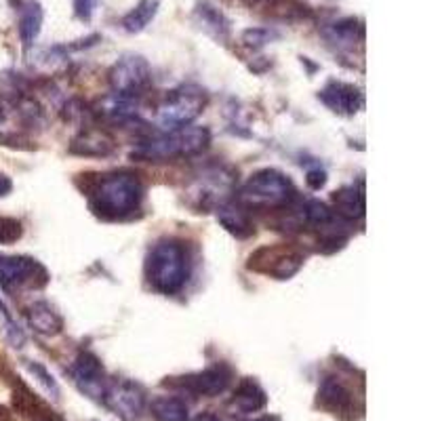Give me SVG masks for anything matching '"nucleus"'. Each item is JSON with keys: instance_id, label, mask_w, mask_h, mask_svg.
Listing matches in <instances>:
<instances>
[{"instance_id": "obj_1", "label": "nucleus", "mask_w": 421, "mask_h": 421, "mask_svg": "<svg viewBox=\"0 0 421 421\" xmlns=\"http://www.w3.org/2000/svg\"><path fill=\"white\" fill-rule=\"evenodd\" d=\"M211 144V133L207 127H181L175 131H167L158 137H150L146 142H139L131 158L144 160V163H169L177 158H188L205 152Z\"/></svg>"}, {"instance_id": "obj_2", "label": "nucleus", "mask_w": 421, "mask_h": 421, "mask_svg": "<svg viewBox=\"0 0 421 421\" xmlns=\"http://www.w3.org/2000/svg\"><path fill=\"white\" fill-rule=\"evenodd\" d=\"M144 198V186L133 173H112L91 192V209L104 219H125L133 215Z\"/></svg>"}, {"instance_id": "obj_3", "label": "nucleus", "mask_w": 421, "mask_h": 421, "mask_svg": "<svg viewBox=\"0 0 421 421\" xmlns=\"http://www.w3.org/2000/svg\"><path fill=\"white\" fill-rule=\"evenodd\" d=\"M148 282L165 295L181 291L188 280V255L177 240H158L146 259Z\"/></svg>"}, {"instance_id": "obj_4", "label": "nucleus", "mask_w": 421, "mask_h": 421, "mask_svg": "<svg viewBox=\"0 0 421 421\" xmlns=\"http://www.w3.org/2000/svg\"><path fill=\"white\" fill-rule=\"evenodd\" d=\"M207 106V93L194 85L171 91L158 106L156 120L165 131H175L192 125Z\"/></svg>"}, {"instance_id": "obj_5", "label": "nucleus", "mask_w": 421, "mask_h": 421, "mask_svg": "<svg viewBox=\"0 0 421 421\" xmlns=\"http://www.w3.org/2000/svg\"><path fill=\"white\" fill-rule=\"evenodd\" d=\"M293 196V184L276 169H261L249 177L240 190V200L249 207H282Z\"/></svg>"}, {"instance_id": "obj_6", "label": "nucleus", "mask_w": 421, "mask_h": 421, "mask_svg": "<svg viewBox=\"0 0 421 421\" xmlns=\"http://www.w3.org/2000/svg\"><path fill=\"white\" fill-rule=\"evenodd\" d=\"M110 85L114 95L135 99L152 85L150 64L142 55H125L110 70Z\"/></svg>"}, {"instance_id": "obj_7", "label": "nucleus", "mask_w": 421, "mask_h": 421, "mask_svg": "<svg viewBox=\"0 0 421 421\" xmlns=\"http://www.w3.org/2000/svg\"><path fill=\"white\" fill-rule=\"evenodd\" d=\"M102 402L123 421H139L146 410V392L129 379H112L106 385Z\"/></svg>"}, {"instance_id": "obj_8", "label": "nucleus", "mask_w": 421, "mask_h": 421, "mask_svg": "<svg viewBox=\"0 0 421 421\" xmlns=\"http://www.w3.org/2000/svg\"><path fill=\"white\" fill-rule=\"evenodd\" d=\"M49 272L43 263L24 255H0V287L22 289V287H45Z\"/></svg>"}, {"instance_id": "obj_9", "label": "nucleus", "mask_w": 421, "mask_h": 421, "mask_svg": "<svg viewBox=\"0 0 421 421\" xmlns=\"http://www.w3.org/2000/svg\"><path fill=\"white\" fill-rule=\"evenodd\" d=\"M303 255L297 249H287V247H265L259 249L255 255H251V270L272 274L280 280L291 278L297 274V270L303 265Z\"/></svg>"}, {"instance_id": "obj_10", "label": "nucleus", "mask_w": 421, "mask_h": 421, "mask_svg": "<svg viewBox=\"0 0 421 421\" xmlns=\"http://www.w3.org/2000/svg\"><path fill=\"white\" fill-rule=\"evenodd\" d=\"M70 375H72V381L76 383V387H78L85 396H89V398L102 402L104 392H106V385H108V379H106L104 364L99 362V358H97L95 354H91V352H81V354L74 358L72 366H70Z\"/></svg>"}, {"instance_id": "obj_11", "label": "nucleus", "mask_w": 421, "mask_h": 421, "mask_svg": "<svg viewBox=\"0 0 421 421\" xmlns=\"http://www.w3.org/2000/svg\"><path fill=\"white\" fill-rule=\"evenodd\" d=\"M318 404L341 419H354L362 408L356 406V396L341 377H324L318 387Z\"/></svg>"}, {"instance_id": "obj_12", "label": "nucleus", "mask_w": 421, "mask_h": 421, "mask_svg": "<svg viewBox=\"0 0 421 421\" xmlns=\"http://www.w3.org/2000/svg\"><path fill=\"white\" fill-rule=\"evenodd\" d=\"M318 99L335 114L354 116L364 106V95L358 87L341 81H331L318 91Z\"/></svg>"}, {"instance_id": "obj_13", "label": "nucleus", "mask_w": 421, "mask_h": 421, "mask_svg": "<svg viewBox=\"0 0 421 421\" xmlns=\"http://www.w3.org/2000/svg\"><path fill=\"white\" fill-rule=\"evenodd\" d=\"M230 371L221 364L217 366H209L205 371H198V373H192V375H186L181 377L179 381V387H184L186 392L194 394V396H219L228 389L230 385Z\"/></svg>"}, {"instance_id": "obj_14", "label": "nucleus", "mask_w": 421, "mask_h": 421, "mask_svg": "<svg viewBox=\"0 0 421 421\" xmlns=\"http://www.w3.org/2000/svg\"><path fill=\"white\" fill-rule=\"evenodd\" d=\"M265 404H268V394L263 392V387L255 379L247 377L236 385V389L228 402V408L238 415H253V413L265 408Z\"/></svg>"}, {"instance_id": "obj_15", "label": "nucleus", "mask_w": 421, "mask_h": 421, "mask_svg": "<svg viewBox=\"0 0 421 421\" xmlns=\"http://www.w3.org/2000/svg\"><path fill=\"white\" fill-rule=\"evenodd\" d=\"M26 318L28 324L43 337H53L60 335L64 329V320L62 316L55 312V308L47 301H34L28 310H26Z\"/></svg>"}, {"instance_id": "obj_16", "label": "nucleus", "mask_w": 421, "mask_h": 421, "mask_svg": "<svg viewBox=\"0 0 421 421\" xmlns=\"http://www.w3.org/2000/svg\"><path fill=\"white\" fill-rule=\"evenodd\" d=\"M217 221L223 226L226 232H230L232 236H236L240 240L253 236V232H255V226H253L249 213L234 202H221L217 207Z\"/></svg>"}, {"instance_id": "obj_17", "label": "nucleus", "mask_w": 421, "mask_h": 421, "mask_svg": "<svg viewBox=\"0 0 421 421\" xmlns=\"http://www.w3.org/2000/svg\"><path fill=\"white\" fill-rule=\"evenodd\" d=\"M194 15L200 24V28L211 34L217 41H226L230 36V20L223 15L221 9L211 5L209 0H198V5L194 9Z\"/></svg>"}, {"instance_id": "obj_18", "label": "nucleus", "mask_w": 421, "mask_h": 421, "mask_svg": "<svg viewBox=\"0 0 421 421\" xmlns=\"http://www.w3.org/2000/svg\"><path fill=\"white\" fill-rule=\"evenodd\" d=\"M112 150H114V142L104 131L81 133L70 146V152L78 156H108Z\"/></svg>"}, {"instance_id": "obj_19", "label": "nucleus", "mask_w": 421, "mask_h": 421, "mask_svg": "<svg viewBox=\"0 0 421 421\" xmlns=\"http://www.w3.org/2000/svg\"><path fill=\"white\" fill-rule=\"evenodd\" d=\"M333 213L343 219H360L364 215V194L362 190L347 186L333 194Z\"/></svg>"}, {"instance_id": "obj_20", "label": "nucleus", "mask_w": 421, "mask_h": 421, "mask_svg": "<svg viewBox=\"0 0 421 421\" xmlns=\"http://www.w3.org/2000/svg\"><path fill=\"white\" fill-rule=\"evenodd\" d=\"M150 413L158 421H190V408L177 396H156L150 402Z\"/></svg>"}, {"instance_id": "obj_21", "label": "nucleus", "mask_w": 421, "mask_h": 421, "mask_svg": "<svg viewBox=\"0 0 421 421\" xmlns=\"http://www.w3.org/2000/svg\"><path fill=\"white\" fill-rule=\"evenodd\" d=\"M43 18H45L43 7L36 3V0H30V3L24 5L22 15H20V36L26 47H32L34 41L39 39L41 28H43Z\"/></svg>"}, {"instance_id": "obj_22", "label": "nucleus", "mask_w": 421, "mask_h": 421, "mask_svg": "<svg viewBox=\"0 0 421 421\" xmlns=\"http://www.w3.org/2000/svg\"><path fill=\"white\" fill-rule=\"evenodd\" d=\"M326 41L337 47H354L356 41H362V22L347 18L331 24L324 32Z\"/></svg>"}, {"instance_id": "obj_23", "label": "nucleus", "mask_w": 421, "mask_h": 421, "mask_svg": "<svg viewBox=\"0 0 421 421\" xmlns=\"http://www.w3.org/2000/svg\"><path fill=\"white\" fill-rule=\"evenodd\" d=\"M156 13H158V0H139L135 9H131L123 18V28L129 34H137L150 26V22L156 18Z\"/></svg>"}, {"instance_id": "obj_24", "label": "nucleus", "mask_w": 421, "mask_h": 421, "mask_svg": "<svg viewBox=\"0 0 421 421\" xmlns=\"http://www.w3.org/2000/svg\"><path fill=\"white\" fill-rule=\"evenodd\" d=\"M303 219H305V223H310L318 230H324L335 223V213L329 205H324L320 200H308L303 207Z\"/></svg>"}, {"instance_id": "obj_25", "label": "nucleus", "mask_w": 421, "mask_h": 421, "mask_svg": "<svg viewBox=\"0 0 421 421\" xmlns=\"http://www.w3.org/2000/svg\"><path fill=\"white\" fill-rule=\"evenodd\" d=\"M26 368H28V373L39 381V385L49 394V398H53V400H60V396H62V389H60V383L55 381V377L41 364V362H32V360H26Z\"/></svg>"}, {"instance_id": "obj_26", "label": "nucleus", "mask_w": 421, "mask_h": 421, "mask_svg": "<svg viewBox=\"0 0 421 421\" xmlns=\"http://www.w3.org/2000/svg\"><path fill=\"white\" fill-rule=\"evenodd\" d=\"M0 320H3V326H5V333H7V339L13 343V347H22L24 345V333L18 329V324L13 322V318H11V314H9V310H7V305L0 301Z\"/></svg>"}, {"instance_id": "obj_27", "label": "nucleus", "mask_w": 421, "mask_h": 421, "mask_svg": "<svg viewBox=\"0 0 421 421\" xmlns=\"http://www.w3.org/2000/svg\"><path fill=\"white\" fill-rule=\"evenodd\" d=\"M22 238V223L11 217H0V244H11Z\"/></svg>"}, {"instance_id": "obj_28", "label": "nucleus", "mask_w": 421, "mask_h": 421, "mask_svg": "<svg viewBox=\"0 0 421 421\" xmlns=\"http://www.w3.org/2000/svg\"><path fill=\"white\" fill-rule=\"evenodd\" d=\"M278 34L270 28H251L242 34V43L249 47H263L268 43H272Z\"/></svg>"}, {"instance_id": "obj_29", "label": "nucleus", "mask_w": 421, "mask_h": 421, "mask_svg": "<svg viewBox=\"0 0 421 421\" xmlns=\"http://www.w3.org/2000/svg\"><path fill=\"white\" fill-rule=\"evenodd\" d=\"M95 7H97V0H74V13L83 22H89L93 18Z\"/></svg>"}, {"instance_id": "obj_30", "label": "nucleus", "mask_w": 421, "mask_h": 421, "mask_svg": "<svg viewBox=\"0 0 421 421\" xmlns=\"http://www.w3.org/2000/svg\"><path fill=\"white\" fill-rule=\"evenodd\" d=\"M305 181H308V186H310L312 190H320V188L326 184V173H324V171H320V169H316V171H310V173H308V177H305Z\"/></svg>"}, {"instance_id": "obj_31", "label": "nucleus", "mask_w": 421, "mask_h": 421, "mask_svg": "<svg viewBox=\"0 0 421 421\" xmlns=\"http://www.w3.org/2000/svg\"><path fill=\"white\" fill-rule=\"evenodd\" d=\"M11 188H13L11 179L5 173H0V196H7L11 192Z\"/></svg>"}, {"instance_id": "obj_32", "label": "nucleus", "mask_w": 421, "mask_h": 421, "mask_svg": "<svg viewBox=\"0 0 421 421\" xmlns=\"http://www.w3.org/2000/svg\"><path fill=\"white\" fill-rule=\"evenodd\" d=\"M32 421H64L62 417H57V415H53V410L49 413V410H43V413H39V415H34V419Z\"/></svg>"}, {"instance_id": "obj_33", "label": "nucleus", "mask_w": 421, "mask_h": 421, "mask_svg": "<svg viewBox=\"0 0 421 421\" xmlns=\"http://www.w3.org/2000/svg\"><path fill=\"white\" fill-rule=\"evenodd\" d=\"M194 421H221L217 415H213V413H200Z\"/></svg>"}, {"instance_id": "obj_34", "label": "nucleus", "mask_w": 421, "mask_h": 421, "mask_svg": "<svg viewBox=\"0 0 421 421\" xmlns=\"http://www.w3.org/2000/svg\"><path fill=\"white\" fill-rule=\"evenodd\" d=\"M0 421H9V413L5 406H0Z\"/></svg>"}, {"instance_id": "obj_35", "label": "nucleus", "mask_w": 421, "mask_h": 421, "mask_svg": "<svg viewBox=\"0 0 421 421\" xmlns=\"http://www.w3.org/2000/svg\"><path fill=\"white\" fill-rule=\"evenodd\" d=\"M249 421H278L274 417H257V419H249Z\"/></svg>"}, {"instance_id": "obj_36", "label": "nucleus", "mask_w": 421, "mask_h": 421, "mask_svg": "<svg viewBox=\"0 0 421 421\" xmlns=\"http://www.w3.org/2000/svg\"><path fill=\"white\" fill-rule=\"evenodd\" d=\"M5 123V110H3V106H0V125Z\"/></svg>"}]
</instances>
